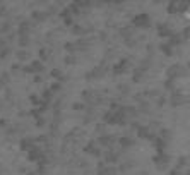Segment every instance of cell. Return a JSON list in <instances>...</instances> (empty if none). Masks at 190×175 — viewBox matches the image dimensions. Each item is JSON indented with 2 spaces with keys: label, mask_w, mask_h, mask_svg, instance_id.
<instances>
[{
  "label": "cell",
  "mask_w": 190,
  "mask_h": 175,
  "mask_svg": "<svg viewBox=\"0 0 190 175\" xmlns=\"http://www.w3.org/2000/svg\"><path fill=\"white\" fill-rule=\"evenodd\" d=\"M113 74L115 76H122V74H127L129 71H132V65H130V60H127V58H122V60L118 62V64L113 65Z\"/></svg>",
  "instance_id": "6da1fadb"
},
{
  "label": "cell",
  "mask_w": 190,
  "mask_h": 175,
  "mask_svg": "<svg viewBox=\"0 0 190 175\" xmlns=\"http://www.w3.org/2000/svg\"><path fill=\"white\" fill-rule=\"evenodd\" d=\"M132 24L136 28H149L151 26V17L147 16V14H137V16H134L132 19Z\"/></svg>",
  "instance_id": "7a4b0ae2"
},
{
  "label": "cell",
  "mask_w": 190,
  "mask_h": 175,
  "mask_svg": "<svg viewBox=\"0 0 190 175\" xmlns=\"http://www.w3.org/2000/svg\"><path fill=\"white\" fill-rule=\"evenodd\" d=\"M152 160H154V165L158 167V170H166V167H168V163H170L171 156H168L166 153H163V155H156Z\"/></svg>",
  "instance_id": "3957f363"
},
{
  "label": "cell",
  "mask_w": 190,
  "mask_h": 175,
  "mask_svg": "<svg viewBox=\"0 0 190 175\" xmlns=\"http://www.w3.org/2000/svg\"><path fill=\"white\" fill-rule=\"evenodd\" d=\"M183 101H185V96H183V94H182L178 89H175L173 93H171L170 103L173 105V107H180V105H183Z\"/></svg>",
  "instance_id": "277c9868"
},
{
  "label": "cell",
  "mask_w": 190,
  "mask_h": 175,
  "mask_svg": "<svg viewBox=\"0 0 190 175\" xmlns=\"http://www.w3.org/2000/svg\"><path fill=\"white\" fill-rule=\"evenodd\" d=\"M115 143H116V137H115V136H110V134H105V136H100V137H98V144H100V146H106V148H111Z\"/></svg>",
  "instance_id": "5b68a950"
},
{
  "label": "cell",
  "mask_w": 190,
  "mask_h": 175,
  "mask_svg": "<svg viewBox=\"0 0 190 175\" xmlns=\"http://www.w3.org/2000/svg\"><path fill=\"white\" fill-rule=\"evenodd\" d=\"M84 153H89L93 156H101V149L96 146V141H89V143L84 146Z\"/></svg>",
  "instance_id": "8992f818"
},
{
  "label": "cell",
  "mask_w": 190,
  "mask_h": 175,
  "mask_svg": "<svg viewBox=\"0 0 190 175\" xmlns=\"http://www.w3.org/2000/svg\"><path fill=\"white\" fill-rule=\"evenodd\" d=\"M28 69H29V72H34L36 76H39L43 71H45V65H43V62H39V60H33L31 64L28 65Z\"/></svg>",
  "instance_id": "52a82bcc"
},
{
  "label": "cell",
  "mask_w": 190,
  "mask_h": 175,
  "mask_svg": "<svg viewBox=\"0 0 190 175\" xmlns=\"http://www.w3.org/2000/svg\"><path fill=\"white\" fill-rule=\"evenodd\" d=\"M31 31H33V23H29V21H23V23H19V29H17V33H19L21 36H28Z\"/></svg>",
  "instance_id": "ba28073f"
},
{
  "label": "cell",
  "mask_w": 190,
  "mask_h": 175,
  "mask_svg": "<svg viewBox=\"0 0 190 175\" xmlns=\"http://www.w3.org/2000/svg\"><path fill=\"white\" fill-rule=\"evenodd\" d=\"M31 19L34 21V23H43V21L48 19V14L43 12V10H33L31 12Z\"/></svg>",
  "instance_id": "9c48e42d"
},
{
  "label": "cell",
  "mask_w": 190,
  "mask_h": 175,
  "mask_svg": "<svg viewBox=\"0 0 190 175\" xmlns=\"http://www.w3.org/2000/svg\"><path fill=\"white\" fill-rule=\"evenodd\" d=\"M180 72H182V65L180 64H175V65H171V67L166 69V74L170 76V79H175Z\"/></svg>",
  "instance_id": "30bf717a"
},
{
  "label": "cell",
  "mask_w": 190,
  "mask_h": 175,
  "mask_svg": "<svg viewBox=\"0 0 190 175\" xmlns=\"http://www.w3.org/2000/svg\"><path fill=\"white\" fill-rule=\"evenodd\" d=\"M33 144H34V139H33V137H24V139L21 141V149H23V151H29V149L33 148Z\"/></svg>",
  "instance_id": "8fae6325"
},
{
  "label": "cell",
  "mask_w": 190,
  "mask_h": 175,
  "mask_svg": "<svg viewBox=\"0 0 190 175\" xmlns=\"http://www.w3.org/2000/svg\"><path fill=\"white\" fill-rule=\"evenodd\" d=\"M81 96H82V100H86V101H93L94 98H96V91L94 89H84L81 93Z\"/></svg>",
  "instance_id": "7c38bea8"
},
{
  "label": "cell",
  "mask_w": 190,
  "mask_h": 175,
  "mask_svg": "<svg viewBox=\"0 0 190 175\" xmlns=\"http://www.w3.org/2000/svg\"><path fill=\"white\" fill-rule=\"evenodd\" d=\"M16 57H17V60H19V62H26V60L31 58V53H29L28 50H17Z\"/></svg>",
  "instance_id": "4fadbf2b"
},
{
  "label": "cell",
  "mask_w": 190,
  "mask_h": 175,
  "mask_svg": "<svg viewBox=\"0 0 190 175\" xmlns=\"http://www.w3.org/2000/svg\"><path fill=\"white\" fill-rule=\"evenodd\" d=\"M154 148L158 149V155H163L164 153V148H166V141L159 139V137H156L154 139Z\"/></svg>",
  "instance_id": "5bb4252c"
},
{
  "label": "cell",
  "mask_w": 190,
  "mask_h": 175,
  "mask_svg": "<svg viewBox=\"0 0 190 175\" xmlns=\"http://www.w3.org/2000/svg\"><path fill=\"white\" fill-rule=\"evenodd\" d=\"M84 77H86L87 81H94V79H100L101 76H100V72H98V69L94 67V69H91L89 72H86V74H84Z\"/></svg>",
  "instance_id": "9a60e30c"
},
{
  "label": "cell",
  "mask_w": 190,
  "mask_h": 175,
  "mask_svg": "<svg viewBox=\"0 0 190 175\" xmlns=\"http://www.w3.org/2000/svg\"><path fill=\"white\" fill-rule=\"evenodd\" d=\"M118 162V155L113 151H108L106 155H105V163H116Z\"/></svg>",
  "instance_id": "2e32d148"
},
{
  "label": "cell",
  "mask_w": 190,
  "mask_h": 175,
  "mask_svg": "<svg viewBox=\"0 0 190 175\" xmlns=\"http://www.w3.org/2000/svg\"><path fill=\"white\" fill-rule=\"evenodd\" d=\"M86 31H87V29L82 28L81 24H74V26H72V34H74V36H82Z\"/></svg>",
  "instance_id": "e0dca14e"
},
{
  "label": "cell",
  "mask_w": 190,
  "mask_h": 175,
  "mask_svg": "<svg viewBox=\"0 0 190 175\" xmlns=\"http://www.w3.org/2000/svg\"><path fill=\"white\" fill-rule=\"evenodd\" d=\"M94 130H96L100 136H105V134H108V132H106V130H108V125H106V124H103V122H100V124H96Z\"/></svg>",
  "instance_id": "ac0fdd59"
},
{
  "label": "cell",
  "mask_w": 190,
  "mask_h": 175,
  "mask_svg": "<svg viewBox=\"0 0 190 175\" xmlns=\"http://www.w3.org/2000/svg\"><path fill=\"white\" fill-rule=\"evenodd\" d=\"M171 137H173V134H171V130H170V129H166V127H163V129L159 130V139L166 141V139H171Z\"/></svg>",
  "instance_id": "d6986e66"
},
{
  "label": "cell",
  "mask_w": 190,
  "mask_h": 175,
  "mask_svg": "<svg viewBox=\"0 0 190 175\" xmlns=\"http://www.w3.org/2000/svg\"><path fill=\"white\" fill-rule=\"evenodd\" d=\"M120 144L123 146V148H129V146H134V139L132 137H127V136H123V137H120V139H116Z\"/></svg>",
  "instance_id": "ffe728a7"
},
{
  "label": "cell",
  "mask_w": 190,
  "mask_h": 175,
  "mask_svg": "<svg viewBox=\"0 0 190 175\" xmlns=\"http://www.w3.org/2000/svg\"><path fill=\"white\" fill-rule=\"evenodd\" d=\"M182 41H183V40H182L180 38V34H175V33H173V34H171L170 36V43H168V45H182Z\"/></svg>",
  "instance_id": "44dd1931"
},
{
  "label": "cell",
  "mask_w": 190,
  "mask_h": 175,
  "mask_svg": "<svg viewBox=\"0 0 190 175\" xmlns=\"http://www.w3.org/2000/svg\"><path fill=\"white\" fill-rule=\"evenodd\" d=\"M159 50H161L164 55H173V48H171L168 43H161V45H159Z\"/></svg>",
  "instance_id": "7402d4cb"
},
{
  "label": "cell",
  "mask_w": 190,
  "mask_h": 175,
  "mask_svg": "<svg viewBox=\"0 0 190 175\" xmlns=\"http://www.w3.org/2000/svg\"><path fill=\"white\" fill-rule=\"evenodd\" d=\"M74 45H75V50H86L89 43H87V41H86V40H84V38H81V40H77V41H75Z\"/></svg>",
  "instance_id": "603a6c76"
},
{
  "label": "cell",
  "mask_w": 190,
  "mask_h": 175,
  "mask_svg": "<svg viewBox=\"0 0 190 175\" xmlns=\"http://www.w3.org/2000/svg\"><path fill=\"white\" fill-rule=\"evenodd\" d=\"M17 41H19V46L26 48L29 43H31V38H29V36H19V40H17Z\"/></svg>",
  "instance_id": "cb8c5ba5"
},
{
  "label": "cell",
  "mask_w": 190,
  "mask_h": 175,
  "mask_svg": "<svg viewBox=\"0 0 190 175\" xmlns=\"http://www.w3.org/2000/svg\"><path fill=\"white\" fill-rule=\"evenodd\" d=\"M38 55H39V62H41V60H46V58L50 57V50H48V48H39Z\"/></svg>",
  "instance_id": "d4e9b609"
},
{
  "label": "cell",
  "mask_w": 190,
  "mask_h": 175,
  "mask_svg": "<svg viewBox=\"0 0 190 175\" xmlns=\"http://www.w3.org/2000/svg\"><path fill=\"white\" fill-rule=\"evenodd\" d=\"M142 74H144V72H142L141 69H136V71H134V74H132V81H134V82H141Z\"/></svg>",
  "instance_id": "484cf974"
},
{
  "label": "cell",
  "mask_w": 190,
  "mask_h": 175,
  "mask_svg": "<svg viewBox=\"0 0 190 175\" xmlns=\"http://www.w3.org/2000/svg\"><path fill=\"white\" fill-rule=\"evenodd\" d=\"M187 165H188V158H187V156H180V158H178V165H177V168H178V170H182L183 167H187Z\"/></svg>",
  "instance_id": "4316f807"
},
{
  "label": "cell",
  "mask_w": 190,
  "mask_h": 175,
  "mask_svg": "<svg viewBox=\"0 0 190 175\" xmlns=\"http://www.w3.org/2000/svg\"><path fill=\"white\" fill-rule=\"evenodd\" d=\"M50 74H52L53 77L57 79V82H60V81H62V77H64V74H62L60 69H52V72H50Z\"/></svg>",
  "instance_id": "83f0119b"
},
{
  "label": "cell",
  "mask_w": 190,
  "mask_h": 175,
  "mask_svg": "<svg viewBox=\"0 0 190 175\" xmlns=\"http://www.w3.org/2000/svg\"><path fill=\"white\" fill-rule=\"evenodd\" d=\"M64 62L67 65H75V64H77V57H75V55H67L64 58Z\"/></svg>",
  "instance_id": "f1b7e54d"
},
{
  "label": "cell",
  "mask_w": 190,
  "mask_h": 175,
  "mask_svg": "<svg viewBox=\"0 0 190 175\" xmlns=\"http://www.w3.org/2000/svg\"><path fill=\"white\" fill-rule=\"evenodd\" d=\"M142 96L156 98V96H159V91H158V89H147V91H144V93H142Z\"/></svg>",
  "instance_id": "f546056e"
},
{
  "label": "cell",
  "mask_w": 190,
  "mask_h": 175,
  "mask_svg": "<svg viewBox=\"0 0 190 175\" xmlns=\"http://www.w3.org/2000/svg\"><path fill=\"white\" fill-rule=\"evenodd\" d=\"M118 89H120V93H122V94H129V93H130V86L125 84V82H120V84H118Z\"/></svg>",
  "instance_id": "4dcf8cb0"
},
{
  "label": "cell",
  "mask_w": 190,
  "mask_h": 175,
  "mask_svg": "<svg viewBox=\"0 0 190 175\" xmlns=\"http://www.w3.org/2000/svg\"><path fill=\"white\" fill-rule=\"evenodd\" d=\"M64 48L69 52V55H74V52H75V45L72 41H69V43H65L64 45Z\"/></svg>",
  "instance_id": "1f68e13d"
},
{
  "label": "cell",
  "mask_w": 190,
  "mask_h": 175,
  "mask_svg": "<svg viewBox=\"0 0 190 175\" xmlns=\"http://www.w3.org/2000/svg\"><path fill=\"white\" fill-rule=\"evenodd\" d=\"M84 108H86V105H84L82 101H74V103H72V110H75V112H81Z\"/></svg>",
  "instance_id": "d6a6232c"
},
{
  "label": "cell",
  "mask_w": 190,
  "mask_h": 175,
  "mask_svg": "<svg viewBox=\"0 0 190 175\" xmlns=\"http://www.w3.org/2000/svg\"><path fill=\"white\" fill-rule=\"evenodd\" d=\"M103 175H118V170L115 167H108V168L103 170Z\"/></svg>",
  "instance_id": "836d02e7"
},
{
  "label": "cell",
  "mask_w": 190,
  "mask_h": 175,
  "mask_svg": "<svg viewBox=\"0 0 190 175\" xmlns=\"http://www.w3.org/2000/svg\"><path fill=\"white\" fill-rule=\"evenodd\" d=\"M39 105H41V107L38 108V112H39V114H43V112L50 110V103H48V101H39Z\"/></svg>",
  "instance_id": "e575fe53"
},
{
  "label": "cell",
  "mask_w": 190,
  "mask_h": 175,
  "mask_svg": "<svg viewBox=\"0 0 190 175\" xmlns=\"http://www.w3.org/2000/svg\"><path fill=\"white\" fill-rule=\"evenodd\" d=\"M41 96H43V100H45V101H48V103H50V100L53 98V93H52L50 89H45V91H43Z\"/></svg>",
  "instance_id": "d590c367"
},
{
  "label": "cell",
  "mask_w": 190,
  "mask_h": 175,
  "mask_svg": "<svg viewBox=\"0 0 190 175\" xmlns=\"http://www.w3.org/2000/svg\"><path fill=\"white\" fill-rule=\"evenodd\" d=\"M164 88L175 91V79H166V81H164Z\"/></svg>",
  "instance_id": "8d00e7d4"
},
{
  "label": "cell",
  "mask_w": 190,
  "mask_h": 175,
  "mask_svg": "<svg viewBox=\"0 0 190 175\" xmlns=\"http://www.w3.org/2000/svg\"><path fill=\"white\" fill-rule=\"evenodd\" d=\"M177 7H178V3H177V2H171V3H168V14H175V12H178V10H177Z\"/></svg>",
  "instance_id": "74e56055"
},
{
  "label": "cell",
  "mask_w": 190,
  "mask_h": 175,
  "mask_svg": "<svg viewBox=\"0 0 190 175\" xmlns=\"http://www.w3.org/2000/svg\"><path fill=\"white\" fill-rule=\"evenodd\" d=\"M141 110H144V112H151V103L149 101H141Z\"/></svg>",
  "instance_id": "f35d334b"
},
{
  "label": "cell",
  "mask_w": 190,
  "mask_h": 175,
  "mask_svg": "<svg viewBox=\"0 0 190 175\" xmlns=\"http://www.w3.org/2000/svg\"><path fill=\"white\" fill-rule=\"evenodd\" d=\"M10 53H12V52H10V48H9V46H5L3 50H0V58H7Z\"/></svg>",
  "instance_id": "ab89813d"
},
{
  "label": "cell",
  "mask_w": 190,
  "mask_h": 175,
  "mask_svg": "<svg viewBox=\"0 0 190 175\" xmlns=\"http://www.w3.org/2000/svg\"><path fill=\"white\" fill-rule=\"evenodd\" d=\"M29 101H31L34 107H38V105H39V98L36 96V94H29Z\"/></svg>",
  "instance_id": "60d3db41"
},
{
  "label": "cell",
  "mask_w": 190,
  "mask_h": 175,
  "mask_svg": "<svg viewBox=\"0 0 190 175\" xmlns=\"http://www.w3.org/2000/svg\"><path fill=\"white\" fill-rule=\"evenodd\" d=\"M10 28H12V26H10V23H3L2 26H0V33H9Z\"/></svg>",
  "instance_id": "b9f144b4"
},
{
  "label": "cell",
  "mask_w": 190,
  "mask_h": 175,
  "mask_svg": "<svg viewBox=\"0 0 190 175\" xmlns=\"http://www.w3.org/2000/svg\"><path fill=\"white\" fill-rule=\"evenodd\" d=\"M118 110H120V103L111 101V103H110V112H118Z\"/></svg>",
  "instance_id": "7bdbcfd3"
},
{
  "label": "cell",
  "mask_w": 190,
  "mask_h": 175,
  "mask_svg": "<svg viewBox=\"0 0 190 175\" xmlns=\"http://www.w3.org/2000/svg\"><path fill=\"white\" fill-rule=\"evenodd\" d=\"M60 16L64 17V19H65V17H72V12H70V9H64V10H62V12H60Z\"/></svg>",
  "instance_id": "ee69618b"
},
{
  "label": "cell",
  "mask_w": 190,
  "mask_h": 175,
  "mask_svg": "<svg viewBox=\"0 0 190 175\" xmlns=\"http://www.w3.org/2000/svg\"><path fill=\"white\" fill-rule=\"evenodd\" d=\"M0 81H2L3 84H5V82H9V81H10V76H9V72H3V74H2V77H0Z\"/></svg>",
  "instance_id": "f6af8a7d"
},
{
  "label": "cell",
  "mask_w": 190,
  "mask_h": 175,
  "mask_svg": "<svg viewBox=\"0 0 190 175\" xmlns=\"http://www.w3.org/2000/svg\"><path fill=\"white\" fill-rule=\"evenodd\" d=\"M29 115H33L34 119H41V114L38 112V108H33V110L29 112Z\"/></svg>",
  "instance_id": "bcb514c9"
},
{
  "label": "cell",
  "mask_w": 190,
  "mask_h": 175,
  "mask_svg": "<svg viewBox=\"0 0 190 175\" xmlns=\"http://www.w3.org/2000/svg\"><path fill=\"white\" fill-rule=\"evenodd\" d=\"M64 24H65V26H74V17H65Z\"/></svg>",
  "instance_id": "7dc6e473"
},
{
  "label": "cell",
  "mask_w": 190,
  "mask_h": 175,
  "mask_svg": "<svg viewBox=\"0 0 190 175\" xmlns=\"http://www.w3.org/2000/svg\"><path fill=\"white\" fill-rule=\"evenodd\" d=\"M60 88H62V84H60V82H53V84H52V88H50V91H52V93H55V91H58Z\"/></svg>",
  "instance_id": "c3c4849f"
},
{
  "label": "cell",
  "mask_w": 190,
  "mask_h": 175,
  "mask_svg": "<svg viewBox=\"0 0 190 175\" xmlns=\"http://www.w3.org/2000/svg\"><path fill=\"white\" fill-rule=\"evenodd\" d=\"M46 139H48V137H46L45 134H41V136H38L34 141H38V143H46Z\"/></svg>",
  "instance_id": "681fc988"
},
{
  "label": "cell",
  "mask_w": 190,
  "mask_h": 175,
  "mask_svg": "<svg viewBox=\"0 0 190 175\" xmlns=\"http://www.w3.org/2000/svg\"><path fill=\"white\" fill-rule=\"evenodd\" d=\"M180 38H182V40H183V38L187 40V38H188V26H185V29L182 31V36H180Z\"/></svg>",
  "instance_id": "f907efd6"
},
{
  "label": "cell",
  "mask_w": 190,
  "mask_h": 175,
  "mask_svg": "<svg viewBox=\"0 0 190 175\" xmlns=\"http://www.w3.org/2000/svg\"><path fill=\"white\" fill-rule=\"evenodd\" d=\"M45 124H46V120L43 119V117H41V119H38V120H36V125H38V127H43Z\"/></svg>",
  "instance_id": "816d5d0a"
},
{
  "label": "cell",
  "mask_w": 190,
  "mask_h": 175,
  "mask_svg": "<svg viewBox=\"0 0 190 175\" xmlns=\"http://www.w3.org/2000/svg\"><path fill=\"white\" fill-rule=\"evenodd\" d=\"M105 57H106V58H111V57H115V52H113V50H106V53H105Z\"/></svg>",
  "instance_id": "f5cc1de1"
},
{
  "label": "cell",
  "mask_w": 190,
  "mask_h": 175,
  "mask_svg": "<svg viewBox=\"0 0 190 175\" xmlns=\"http://www.w3.org/2000/svg\"><path fill=\"white\" fill-rule=\"evenodd\" d=\"M33 81H34L36 84H41V82H43V77H41V76H34V79H33Z\"/></svg>",
  "instance_id": "db71d44e"
},
{
  "label": "cell",
  "mask_w": 190,
  "mask_h": 175,
  "mask_svg": "<svg viewBox=\"0 0 190 175\" xmlns=\"http://www.w3.org/2000/svg\"><path fill=\"white\" fill-rule=\"evenodd\" d=\"M5 94H7V98H9V100H12V98H14V91L12 89H7Z\"/></svg>",
  "instance_id": "11a10c76"
},
{
  "label": "cell",
  "mask_w": 190,
  "mask_h": 175,
  "mask_svg": "<svg viewBox=\"0 0 190 175\" xmlns=\"http://www.w3.org/2000/svg\"><path fill=\"white\" fill-rule=\"evenodd\" d=\"M170 175H182V172L178 168H173V170H170Z\"/></svg>",
  "instance_id": "9f6ffc18"
},
{
  "label": "cell",
  "mask_w": 190,
  "mask_h": 175,
  "mask_svg": "<svg viewBox=\"0 0 190 175\" xmlns=\"http://www.w3.org/2000/svg\"><path fill=\"white\" fill-rule=\"evenodd\" d=\"M100 38H101V40H108V33H106V31H101V33H100Z\"/></svg>",
  "instance_id": "6f0895ef"
},
{
  "label": "cell",
  "mask_w": 190,
  "mask_h": 175,
  "mask_svg": "<svg viewBox=\"0 0 190 175\" xmlns=\"http://www.w3.org/2000/svg\"><path fill=\"white\" fill-rule=\"evenodd\" d=\"M12 71L16 72V71H21V64H14L12 65Z\"/></svg>",
  "instance_id": "680465c9"
},
{
  "label": "cell",
  "mask_w": 190,
  "mask_h": 175,
  "mask_svg": "<svg viewBox=\"0 0 190 175\" xmlns=\"http://www.w3.org/2000/svg\"><path fill=\"white\" fill-rule=\"evenodd\" d=\"M3 48H5V40L0 38V50H3Z\"/></svg>",
  "instance_id": "91938a15"
},
{
  "label": "cell",
  "mask_w": 190,
  "mask_h": 175,
  "mask_svg": "<svg viewBox=\"0 0 190 175\" xmlns=\"http://www.w3.org/2000/svg\"><path fill=\"white\" fill-rule=\"evenodd\" d=\"M134 98H136L137 101H141V100H142V93H137V94H136V96H134Z\"/></svg>",
  "instance_id": "94428289"
},
{
  "label": "cell",
  "mask_w": 190,
  "mask_h": 175,
  "mask_svg": "<svg viewBox=\"0 0 190 175\" xmlns=\"http://www.w3.org/2000/svg\"><path fill=\"white\" fill-rule=\"evenodd\" d=\"M14 36H16V34H14V33H9V34H7V38H9V41H12V40H14Z\"/></svg>",
  "instance_id": "6125c7cd"
},
{
  "label": "cell",
  "mask_w": 190,
  "mask_h": 175,
  "mask_svg": "<svg viewBox=\"0 0 190 175\" xmlns=\"http://www.w3.org/2000/svg\"><path fill=\"white\" fill-rule=\"evenodd\" d=\"M26 115H28V112H24V110L19 112V117H26Z\"/></svg>",
  "instance_id": "be15d7a7"
},
{
  "label": "cell",
  "mask_w": 190,
  "mask_h": 175,
  "mask_svg": "<svg viewBox=\"0 0 190 175\" xmlns=\"http://www.w3.org/2000/svg\"><path fill=\"white\" fill-rule=\"evenodd\" d=\"M0 125H2V127H3V125H7V120H3V119H0Z\"/></svg>",
  "instance_id": "e7e4bbea"
},
{
  "label": "cell",
  "mask_w": 190,
  "mask_h": 175,
  "mask_svg": "<svg viewBox=\"0 0 190 175\" xmlns=\"http://www.w3.org/2000/svg\"><path fill=\"white\" fill-rule=\"evenodd\" d=\"M28 175H39V173H38V172H29Z\"/></svg>",
  "instance_id": "03108f58"
},
{
  "label": "cell",
  "mask_w": 190,
  "mask_h": 175,
  "mask_svg": "<svg viewBox=\"0 0 190 175\" xmlns=\"http://www.w3.org/2000/svg\"><path fill=\"white\" fill-rule=\"evenodd\" d=\"M0 108H2V107H0Z\"/></svg>",
  "instance_id": "003e7915"
}]
</instances>
